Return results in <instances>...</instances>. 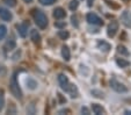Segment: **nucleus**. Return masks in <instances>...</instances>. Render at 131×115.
Here are the masks:
<instances>
[{
    "label": "nucleus",
    "mask_w": 131,
    "mask_h": 115,
    "mask_svg": "<svg viewBox=\"0 0 131 115\" xmlns=\"http://www.w3.org/2000/svg\"><path fill=\"white\" fill-rule=\"evenodd\" d=\"M124 114H125V115H130L131 114V110H125V112H124Z\"/></svg>",
    "instance_id": "nucleus-33"
},
{
    "label": "nucleus",
    "mask_w": 131,
    "mask_h": 115,
    "mask_svg": "<svg viewBox=\"0 0 131 115\" xmlns=\"http://www.w3.org/2000/svg\"><path fill=\"white\" fill-rule=\"evenodd\" d=\"M117 51H118V54H121V55H124V56L129 55V51L126 50V48L123 47V45H118V47H117Z\"/></svg>",
    "instance_id": "nucleus-20"
},
{
    "label": "nucleus",
    "mask_w": 131,
    "mask_h": 115,
    "mask_svg": "<svg viewBox=\"0 0 131 115\" xmlns=\"http://www.w3.org/2000/svg\"><path fill=\"white\" fill-rule=\"evenodd\" d=\"M32 16H34L35 23L40 29H45L48 27V18L44 14V12H42L41 9H34Z\"/></svg>",
    "instance_id": "nucleus-2"
},
{
    "label": "nucleus",
    "mask_w": 131,
    "mask_h": 115,
    "mask_svg": "<svg viewBox=\"0 0 131 115\" xmlns=\"http://www.w3.org/2000/svg\"><path fill=\"white\" fill-rule=\"evenodd\" d=\"M58 36L60 40H67L70 37V33L67 30H59L58 32Z\"/></svg>",
    "instance_id": "nucleus-18"
},
{
    "label": "nucleus",
    "mask_w": 131,
    "mask_h": 115,
    "mask_svg": "<svg viewBox=\"0 0 131 115\" xmlns=\"http://www.w3.org/2000/svg\"><path fill=\"white\" fill-rule=\"evenodd\" d=\"M110 87L117 93H126L128 92V88H126L125 85H123L122 83L117 81L115 78L110 79Z\"/></svg>",
    "instance_id": "nucleus-5"
},
{
    "label": "nucleus",
    "mask_w": 131,
    "mask_h": 115,
    "mask_svg": "<svg viewBox=\"0 0 131 115\" xmlns=\"http://www.w3.org/2000/svg\"><path fill=\"white\" fill-rule=\"evenodd\" d=\"M81 113H82V114H84V113H85V114H86V115H88V114H89V110L87 109L86 107H82V108H81Z\"/></svg>",
    "instance_id": "nucleus-29"
},
{
    "label": "nucleus",
    "mask_w": 131,
    "mask_h": 115,
    "mask_svg": "<svg viewBox=\"0 0 131 115\" xmlns=\"http://www.w3.org/2000/svg\"><path fill=\"white\" fill-rule=\"evenodd\" d=\"M5 5L9 6V7H15L16 6V0H3Z\"/></svg>",
    "instance_id": "nucleus-24"
},
{
    "label": "nucleus",
    "mask_w": 131,
    "mask_h": 115,
    "mask_svg": "<svg viewBox=\"0 0 131 115\" xmlns=\"http://www.w3.org/2000/svg\"><path fill=\"white\" fill-rule=\"evenodd\" d=\"M26 84H27V87L29 88V90H31V91L36 90L37 86H38L37 81L35 79H32V78H28V79L26 80Z\"/></svg>",
    "instance_id": "nucleus-13"
},
{
    "label": "nucleus",
    "mask_w": 131,
    "mask_h": 115,
    "mask_svg": "<svg viewBox=\"0 0 131 115\" xmlns=\"http://www.w3.org/2000/svg\"><path fill=\"white\" fill-rule=\"evenodd\" d=\"M106 3H107V5H108V6H113V4H110V1H106ZM114 8H118V6L115 5V6H114Z\"/></svg>",
    "instance_id": "nucleus-31"
},
{
    "label": "nucleus",
    "mask_w": 131,
    "mask_h": 115,
    "mask_svg": "<svg viewBox=\"0 0 131 115\" xmlns=\"http://www.w3.org/2000/svg\"><path fill=\"white\" fill-rule=\"evenodd\" d=\"M30 38H31V41L35 43V44H40L41 43V35L36 29L30 30Z\"/></svg>",
    "instance_id": "nucleus-12"
},
{
    "label": "nucleus",
    "mask_w": 131,
    "mask_h": 115,
    "mask_svg": "<svg viewBox=\"0 0 131 115\" xmlns=\"http://www.w3.org/2000/svg\"><path fill=\"white\" fill-rule=\"evenodd\" d=\"M72 25L78 27V22H77V16H72Z\"/></svg>",
    "instance_id": "nucleus-27"
},
{
    "label": "nucleus",
    "mask_w": 131,
    "mask_h": 115,
    "mask_svg": "<svg viewBox=\"0 0 131 115\" xmlns=\"http://www.w3.org/2000/svg\"><path fill=\"white\" fill-rule=\"evenodd\" d=\"M62 56L63 58H64L65 60H70L71 59V53H70V49L69 47H66V45H64V47L62 48Z\"/></svg>",
    "instance_id": "nucleus-14"
},
{
    "label": "nucleus",
    "mask_w": 131,
    "mask_h": 115,
    "mask_svg": "<svg viewBox=\"0 0 131 115\" xmlns=\"http://www.w3.org/2000/svg\"><path fill=\"white\" fill-rule=\"evenodd\" d=\"M93 3H94V0H87V5H88L89 7L93 5Z\"/></svg>",
    "instance_id": "nucleus-30"
},
{
    "label": "nucleus",
    "mask_w": 131,
    "mask_h": 115,
    "mask_svg": "<svg viewBox=\"0 0 131 115\" xmlns=\"http://www.w3.org/2000/svg\"><path fill=\"white\" fill-rule=\"evenodd\" d=\"M58 99H59L60 100V102H66V99H64V98H63V95L60 94V93H58Z\"/></svg>",
    "instance_id": "nucleus-28"
},
{
    "label": "nucleus",
    "mask_w": 131,
    "mask_h": 115,
    "mask_svg": "<svg viewBox=\"0 0 131 115\" xmlns=\"http://www.w3.org/2000/svg\"><path fill=\"white\" fill-rule=\"evenodd\" d=\"M123 1H129V0H123Z\"/></svg>",
    "instance_id": "nucleus-35"
},
{
    "label": "nucleus",
    "mask_w": 131,
    "mask_h": 115,
    "mask_svg": "<svg viewBox=\"0 0 131 115\" xmlns=\"http://www.w3.org/2000/svg\"><path fill=\"white\" fill-rule=\"evenodd\" d=\"M42 5H44V6H50V5H52V4H54L57 0H38Z\"/></svg>",
    "instance_id": "nucleus-23"
},
{
    "label": "nucleus",
    "mask_w": 131,
    "mask_h": 115,
    "mask_svg": "<svg viewBox=\"0 0 131 115\" xmlns=\"http://www.w3.org/2000/svg\"><path fill=\"white\" fill-rule=\"evenodd\" d=\"M97 48L101 51H103V53H109L111 49V45L108 42H106V41L100 40V41H97Z\"/></svg>",
    "instance_id": "nucleus-10"
},
{
    "label": "nucleus",
    "mask_w": 131,
    "mask_h": 115,
    "mask_svg": "<svg viewBox=\"0 0 131 115\" xmlns=\"http://www.w3.org/2000/svg\"><path fill=\"white\" fill-rule=\"evenodd\" d=\"M121 21L125 27L131 28V12L130 11H124L121 15Z\"/></svg>",
    "instance_id": "nucleus-7"
},
{
    "label": "nucleus",
    "mask_w": 131,
    "mask_h": 115,
    "mask_svg": "<svg viewBox=\"0 0 131 115\" xmlns=\"http://www.w3.org/2000/svg\"><path fill=\"white\" fill-rule=\"evenodd\" d=\"M15 47H16V43H15V41L13 40V38H8V40L6 41V44H5L6 50L10 51V50H13V49H15Z\"/></svg>",
    "instance_id": "nucleus-16"
},
{
    "label": "nucleus",
    "mask_w": 131,
    "mask_h": 115,
    "mask_svg": "<svg viewBox=\"0 0 131 115\" xmlns=\"http://www.w3.org/2000/svg\"><path fill=\"white\" fill-rule=\"evenodd\" d=\"M79 6V3H78V0H72L71 3H70V9L71 11H75Z\"/></svg>",
    "instance_id": "nucleus-22"
},
{
    "label": "nucleus",
    "mask_w": 131,
    "mask_h": 115,
    "mask_svg": "<svg viewBox=\"0 0 131 115\" xmlns=\"http://www.w3.org/2000/svg\"><path fill=\"white\" fill-rule=\"evenodd\" d=\"M16 75L17 73H13L12 78H10V83H9V88L12 94L14 95L16 99H22V91H21L20 86H19V83H17L16 79Z\"/></svg>",
    "instance_id": "nucleus-3"
},
{
    "label": "nucleus",
    "mask_w": 131,
    "mask_h": 115,
    "mask_svg": "<svg viewBox=\"0 0 131 115\" xmlns=\"http://www.w3.org/2000/svg\"><path fill=\"white\" fill-rule=\"evenodd\" d=\"M17 33H19V35L21 37H26L28 35V25L26 22L23 23H20V25H17Z\"/></svg>",
    "instance_id": "nucleus-8"
},
{
    "label": "nucleus",
    "mask_w": 131,
    "mask_h": 115,
    "mask_svg": "<svg viewBox=\"0 0 131 115\" xmlns=\"http://www.w3.org/2000/svg\"><path fill=\"white\" fill-rule=\"evenodd\" d=\"M92 109H93L94 114H96V115L104 114L103 107H102V106H100V105H97V103H93V106H92Z\"/></svg>",
    "instance_id": "nucleus-15"
},
{
    "label": "nucleus",
    "mask_w": 131,
    "mask_h": 115,
    "mask_svg": "<svg viewBox=\"0 0 131 115\" xmlns=\"http://www.w3.org/2000/svg\"><path fill=\"white\" fill-rule=\"evenodd\" d=\"M58 83H59L62 90L69 93V94L71 95V98H77L78 97V90H77V87H75V85H73V84L70 83L69 78H67L65 75L58 76Z\"/></svg>",
    "instance_id": "nucleus-1"
},
{
    "label": "nucleus",
    "mask_w": 131,
    "mask_h": 115,
    "mask_svg": "<svg viewBox=\"0 0 131 115\" xmlns=\"http://www.w3.org/2000/svg\"><path fill=\"white\" fill-rule=\"evenodd\" d=\"M0 18L3 19L4 21H10L13 18V15L8 9H6L4 7H0Z\"/></svg>",
    "instance_id": "nucleus-9"
},
{
    "label": "nucleus",
    "mask_w": 131,
    "mask_h": 115,
    "mask_svg": "<svg viewBox=\"0 0 131 115\" xmlns=\"http://www.w3.org/2000/svg\"><path fill=\"white\" fill-rule=\"evenodd\" d=\"M54 26H56V27H58V28H65V22H56L54 23Z\"/></svg>",
    "instance_id": "nucleus-26"
},
{
    "label": "nucleus",
    "mask_w": 131,
    "mask_h": 115,
    "mask_svg": "<svg viewBox=\"0 0 131 115\" xmlns=\"http://www.w3.org/2000/svg\"><path fill=\"white\" fill-rule=\"evenodd\" d=\"M116 64L118 65L119 68H128L129 65H130V62H128V60H125L124 58H117L116 59Z\"/></svg>",
    "instance_id": "nucleus-17"
},
{
    "label": "nucleus",
    "mask_w": 131,
    "mask_h": 115,
    "mask_svg": "<svg viewBox=\"0 0 131 115\" xmlns=\"http://www.w3.org/2000/svg\"><path fill=\"white\" fill-rule=\"evenodd\" d=\"M92 94H96V95H94L96 98H103V93L97 92V91H92Z\"/></svg>",
    "instance_id": "nucleus-25"
},
{
    "label": "nucleus",
    "mask_w": 131,
    "mask_h": 115,
    "mask_svg": "<svg viewBox=\"0 0 131 115\" xmlns=\"http://www.w3.org/2000/svg\"><path fill=\"white\" fill-rule=\"evenodd\" d=\"M117 30H118V22L117 21H111L109 23L108 28H107V34H108L109 37H114L116 35Z\"/></svg>",
    "instance_id": "nucleus-6"
},
{
    "label": "nucleus",
    "mask_w": 131,
    "mask_h": 115,
    "mask_svg": "<svg viewBox=\"0 0 131 115\" xmlns=\"http://www.w3.org/2000/svg\"><path fill=\"white\" fill-rule=\"evenodd\" d=\"M65 16H66V12H65V9H63L62 7H58L53 11V18L56 19V20H62Z\"/></svg>",
    "instance_id": "nucleus-11"
},
{
    "label": "nucleus",
    "mask_w": 131,
    "mask_h": 115,
    "mask_svg": "<svg viewBox=\"0 0 131 115\" xmlns=\"http://www.w3.org/2000/svg\"><path fill=\"white\" fill-rule=\"evenodd\" d=\"M7 35V27L4 25H0V40H4Z\"/></svg>",
    "instance_id": "nucleus-19"
},
{
    "label": "nucleus",
    "mask_w": 131,
    "mask_h": 115,
    "mask_svg": "<svg viewBox=\"0 0 131 115\" xmlns=\"http://www.w3.org/2000/svg\"><path fill=\"white\" fill-rule=\"evenodd\" d=\"M62 113H70V110L69 109H62V110H59V114H62Z\"/></svg>",
    "instance_id": "nucleus-32"
},
{
    "label": "nucleus",
    "mask_w": 131,
    "mask_h": 115,
    "mask_svg": "<svg viewBox=\"0 0 131 115\" xmlns=\"http://www.w3.org/2000/svg\"><path fill=\"white\" fill-rule=\"evenodd\" d=\"M86 20L89 25H94V26H103V21L100 18L97 14L95 13H88L86 15Z\"/></svg>",
    "instance_id": "nucleus-4"
},
{
    "label": "nucleus",
    "mask_w": 131,
    "mask_h": 115,
    "mask_svg": "<svg viewBox=\"0 0 131 115\" xmlns=\"http://www.w3.org/2000/svg\"><path fill=\"white\" fill-rule=\"evenodd\" d=\"M4 106H5V97H4V91L0 90V110L4 109Z\"/></svg>",
    "instance_id": "nucleus-21"
},
{
    "label": "nucleus",
    "mask_w": 131,
    "mask_h": 115,
    "mask_svg": "<svg viewBox=\"0 0 131 115\" xmlns=\"http://www.w3.org/2000/svg\"><path fill=\"white\" fill-rule=\"evenodd\" d=\"M23 1H25L26 4H30V3H31V1H32V0H23Z\"/></svg>",
    "instance_id": "nucleus-34"
}]
</instances>
